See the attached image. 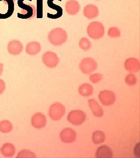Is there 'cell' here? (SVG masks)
<instances>
[{"label":"cell","mask_w":140,"mask_h":158,"mask_svg":"<svg viewBox=\"0 0 140 158\" xmlns=\"http://www.w3.org/2000/svg\"><path fill=\"white\" fill-rule=\"evenodd\" d=\"M67 32L61 28H56L51 31L48 35V40L53 45L58 46L64 44L67 40Z\"/></svg>","instance_id":"6da1fadb"},{"label":"cell","mask_w":140,"mask_h":158,"mask_svg":"<svg viewBox=\"0 0 140 158\" xmlns=\"http://www.w3.org/2000/svg\"><path fill=\"white\" fill-rule=\"evenodd\" d=\"M87 34L88 36L93 40H99L102 38L105 32L103 25L98 21H93L88 25Z\"/></svg>","instance_id":"7a4b0ae2"},{"label":"cell","mask_w":140,"mask_h":158,"mask_svg":"<svg viewBox=\"0 0 140 158\" xmlns=\"http://www.w3.org/2000/svg\"><path fill=\"white\" fill-rule=\"evenodd\" d=\"M25 0H18V5L22 8L21 13L18 14V17L21 19H32L36 15V8L33 4H25L23 1ZM32 1V0H28Z\"/></svg>","instance_id":"3957f363"},{"label":"cell","mask_w":140,"mask_h":158,"mask_svg":"<svg viewBox=\"0 0 140 158\" xmlns=\"http://www.w3.org/2000/svg\"><path fill=\"white\" fill-rule=\"evenodd\" d=\"M14 12L13 0H0V19H4L11 17Z\"/></svg>","instance_id":"277c9868"},{"label":"cell","mask_w":140,"mask_h":158,"mask_svg":"<svg viewBox=\"0 0 140 158\" xmlns=\"http://www.w3.org/2000/svg\"><path fill=\"white\" fill-rule=\"evenodd\" d=\"M98 68V63L92 57H85L79 64L81 71L85 74H90L95 71Z\"/></svg>","instance_id":"5b68a950"},{"label":"cell","mask_w":140,"mask_h":158,"mask_svg":"<svg viewBox=\"0 0 140 158\" xmlns=\"http://www.w3.org/2000/svg\"><path fill=\"white\" fill-rule=\"evenodd\" d=\"M65 113V107L60 102H56L51 106L49 108V115L52 120L58 121L63 117Z\"/></svg>","instance_id":"8992f818"},{"label":"cell","mask_w":140,"mask_h":158,"mask_svg":"<svg viewBox=\"0 0 140 158\" xmlns=\"http://www.w3.org/2000/svg\"><path fill=\"white\" fill-rule=\"evenodd\" d=\"M86 115L82 110H73L70 112L67 116L68 121L74 125H80L85 121Z\"/></svg>","instance_id":"52a82bcc"},{"label":"cell","mask_w":140,"mask_h":158,"mask_svg":"<svg viewBox=\"0 0 140 158\" xmlns=\"http://www.w3.org/2000/svg\"><path fill=\"white\" fill-rule=\"evenodd\" d=\"M42 61L47 68H54L57 66L60 59L56 53L48 51L43 55Z\"/></svg>","instance_id":"ba28073f"},{"label":"cell","mask_w":140,"mask_h":158,"mask_svg":"<svg viewBox=\"0 0 140 158\" xmlns=\"http://www.w3.org/2000/svg\"><path fill=\"white\" fill-rule=\"evenodd\" d=\"M99 99L101 103L105 106H109L113 105L116 102V95L112 91H101L99 94Z\"/></svg>","instance_id":"9c48e42d"},{"label":"cell","mask_w":140,"mask_h":158,"mask_svg":"<svg viewBox=\"0 0 140 158\" xmlns=\"http://www.w3.org/2000/svg\"><path fill=\"white\" fill-rule=\"evenodd\" d=\"M7 50L10 54L17 56L22 52L23 45L22 42L19 40H12L8 44Z\"/></svg>","instance_id":"30bf717a"},{"label":"cell","mask_w":140,"mask_h":158,"mask_svg":"<svg viewBox=\"0 0 140 158\" xmlns=\"http://www.w3.org/2000/svg\"><path fill=\"white\" fill-rule=\"evenodd\" d=\"M77 134L74 130L71 128H66L62 131L60 133V139L62 142L70 143L75 141Z\"/></svg>","instance_id":"8fae6325"},{"label":"cell","mask_w":140,"mask_h":158,"mask_svg":"<svg viewBox=\"0 0 140 158\" xmlns=\"http://www.w3.org/2000/svg\"><path fill=\"white\" fill-rule=\"evenodd\" d=\"M124 68L130 73H137L140 70L139 60L135 57L127 59L124 62Z\"/></svg>","instance_id":"7c38bea8"},{"label":"cell","mask_w":140,"mask_h":158,"mask_svg":"<svg viewBox=\"0 0 140 158\" xmlns=\"http://www.w3.org/2000/svg\"><path fill=\"white\" fill-rule=\"evenodd\" d=\"M47 123L46 117L43 114L37 113L34 114L31 119V124L34 128L40 129L44 128Z\"/></svg>","instance_id":"4fadbf2b"},{"label":"cell","mask_w":140,"mask_h":158,"mask_svg":"<svg viewBox=\"0 0 140 158\" xmlns=\"http://www.w3.org/2000/svg\"><path fill=\"white\" fill-rule=\"evenodd\" d=\"M99 14V8L95 5L88 4L84 8L83 15L84 17L88 19H93L98 17Z\"/></svg>","instance_id":"5bb4252c"},{"label":"cell","mask_w":140,"mask_h":158,"mask_svg":"<svg viewBox=\"0 0 140 158\" xmlns=\"http://www.w3.org/2000/svg\"><path fill=\"white\" fill-rule=\"evenodd\" d=\"M66 11L70 15H77L81 10V6L77 0H69L66 4Z\"/></svg>","instance_id":"9a60e30c"},{"label":"cell","mask_w":140,"mask_h":158,"mask_svg":"<svg viewBox=\"0 0 140 158\" xmlns=\"http://www.w3.org/2000/svg\"><path fill=\"white\" fill-rule=\"evenodd\" d=\"M41 51V45L39 42L36 41L30 42L27 44L25 48L26 54L30 56H34L39 53Z\"/></svg>","instance_id":"2e32d148"},{"label":"cell","mask_w":140,"mask_h":158,"mask_svg":"<svg viewBox=\"0 0 140 158\" xmlns=\"http://www.w3.org/2000/svg\"><path fill=\"white\" fill-rule=\"evenodd\" d=\"M88 104L92 114L96 117H101L103 115V110L98 102L95 99H90Z\"/></svg>","instance_id":"e0dca14e"},{"label":"cell","mask_w":140,"mask_h":158,"mask_svg":"<svg viewBox=\"0 0 140 158\" xmlns=\"http://www.w3.org/2000/svg\"><path fill=\"white\" fill-rule=\"evenodd\" d=\"M96 158H112L113 152L112 149L106 145L99 147L96 152Z\"/></svg>","instance_id":"ac0fdd59"},{"label":"cell","mask_w":140,"mask_h":158,"mask_svg":"<svg viewBox=\"0 0 140 158\" xmlns=\"http://www.w3.org/2000/svg\"><path fill=\"white\" fill-rule=\"evenodd\" d=\"M0 152L5 157H12L15 153V148L11 143H6L1 148Z\"/></svg>","instance_id":"d6986e66"},{"label":"cell","mask_w":140,"mask_h":158,"mask_svg":"<svg viewBox=\"0 0 140 158\" xmlns=\"http://www.w3.org/2000/svg\"><path fill=\"white\" fill-rule=\"evenodd\" d=\"M54 0H47V5L50 8L55 10L57 11V14L56 15H51L50 14H47V17L50 19H57L60 17H61L62 15V9L61 6H57L53 3V1ZM58 1H62V0H58Z\"/></svg>","instance_id":"ffe728a7"},{"label":"cell","mask_w":140,"mask_h":158,"mask_svg":"<svg viewBox=\"0 0 140 158\" xmlns=\"http://www.w3.org/2000/svg\"><path fill=\"white\" fill-rule=\"evenodd\" d=\"M94 92V88L92 85L84 83L81 85L78 89L79 94L84 97L92 96Z\"/></svg>","instance_id":"44dd1931"},{"label":"cell","mask_w":140,"mask_h":158,"mask_svg":"<svg viewBox=\"0 0 140 158\" xmlns=\"http://www.w3.org/2000/svg\"><path fill=\"white\" fill-rule=\"evenodd\" d=\"M105 134L101 131H96L92 135V141L95 144H100L105 142Z\"/></svg>","instance_id":"7402d4cb"},{"label":"cell","mask_w":140,"mask_h":158,"mask_svg":"<svg viewBox=\"0 0 140 158\" xmlns=\"http://www.w3.org/2000/svg\"><path fill=\"white\" fill-rule=\"evenodd\" d=\"M13 130L11 123L8 120H3L0 122V132L2 133H9Z\"/></svg>","instance_id":"603a6c76"},{"label":"cell","mask_w":140,"mask_h":158,"mask_svg":"<svg viewBox=\"0 0 140 158\" xmlns=\"http://www.w3.org/2000/svg\"><path fill=\"white\" fill-rule=\"evenodd\" d=\"M79 46L81 49L85 51H88L92 47V43L87 38H82L79 40Z\"/></svg>","instance_id":"cb8c5ba5"},{"label":"cell","mask_w":140,"mask_h":158,"mask_svg":"<svg viewBox=\"0 0 140 158\" xmlns=\"http://www.w3.org/2000/svg\"><path fill=\"white\" fill-rule=\"evenodd\" d=\"M36 155L34 154V153L29 151V150H22L21 151H20L18 153L17 158H36Z\"/></svg>","instance_id":"d4e9b609"},{"label":"cell","mask_w":140,"mask_h":158,"mask_svg":"<svg viewBox=\"0 0 140 158\" xmlns=\"http://www.w3.org/2000/svg\"><path fill=\"white\" fill-rule=\"evenodd\" d=\"M108 36L110 38H118L121 35V32L120 29L117 27H111L109 29L107 32Z\"/></svg>","instance_id":"484cf974"},{"label":"cell","mask_w":140,"mask_h":158,"mask_svg":"<svg viewBox=\"0 0 140 158\" xmlns=\"http://www.w3.org/2000/svg\"><path fill=\"white\" fill-rule=\"evenodd\" d=\"M126 83L129 85H133L137 83V79L136 76L133 74H129L127 75L125 79Z\"/></svg>","instance_id":"4316f807"},{"label":"cell","mask_w":140,"mask_h":158,"mask_svg":"<svg viewBox=\"0 0 140 158\" xmlns=\"http://www.w3.org/2000/svg\"><path fill=\"white\" fill-rule=\"evenodd\" d=\"M36 16L38 18L43 17V0H37Z\"/></svg>","instance_id":"83f0119b"},{"label":"cell","mask_w":140,"mask_h":158,"mask_svg":"<svg viewBox=\"0 0 140 158\" xmlns=\"http://www.w3.org/2000/svg\"><path fill=\"white\" fill-rule=\"evenodd\" d=\"M102 79H103V76L102 74L100 73L92 74L90 76V81L94 84H96L99 83V81H101Z\"/></svg>","instance_id":"f1b7e54d"},{"label":"cell","mask_w":140,"mask_h":158,"mask_svg":"<svg viewBox=\"0 0 140 158\" xmlns=\"http://www.w3.org/2000/svg\"><path fill=\"white\" fill-rule=\"evenodd\" d=\"M5 90H6V83L3 80L0 79V95L4 93Z\"/></svg>","instance_id":"f546056e"},{"label":"cell","mask_w":140,"mask_h":158,"mask_svg":"<svg viewBox=\"0 0 140 158\" xmlns=\"http://www.w3.org/2000/svg\"><path fill=\"white\" fill-rule=\"evenodd\" d=\"M4 70V64L0 62V76L2 75Z\"/></svg>","instance_id":"4dcf8cb0"},{"label":"cell","mask_w":140,"mask_h":158,"mask_svg":"<svg viewBox=\"0 0 140 158\" xmlns=\"http://www.w3.org/2000/svg\"><path fill=\"white\" fill-rule=\"evenodd\" d=\"M13 1H14V2H15V1H16V0H13Z\"/></svg>","instance_id":"1f68e13d"},{"label":"cell","mask_w":140,"mask_h":158,"mask_svg":"<svg viewBox=\"0 0 140 158\" xmlns=\"http://www.w3.org/2000/svg\"><path fill=\"white\" fill-rule=\"evenodd\" d=\"M95 1H99V0H95Z\"/></svg>","instance_id":"d6a6232c"}]
</instances>
